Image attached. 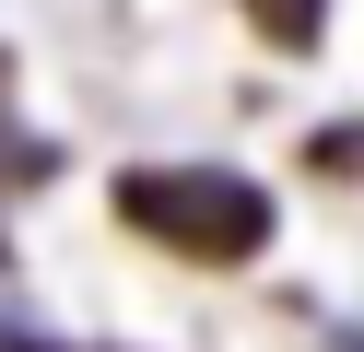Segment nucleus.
<instances>
[{
  "label": "nucleus",
  "instance_id": "nucleus-1",
  "mask_svg": "<svg viewBox=\"0 0 364 352\" xmlns=\"http://www.w3.org/2000/svg\"><path fill=\"white\" fill-rule=\"evenodd\" d=\"M118 223L176 247V258H200V270H247L270 247V188L223 176V164H129L118 176Z\"/></svg>",
  "mask_w": 364,
  "mask_h": 352
},
{
  "label": "nucleus",
  "instance_id": "nucleus-2",
  "mask_svg": "<svg viewBox=\"0 0 364 352\" xmlns=\"http://www.w3.org/2000/svg\"><path fill=\"white\" fill-rule=\"evenodd\" d=\"M247 23H259L270 47H317V23H329V0H247Z\"/></svg>",
  "mask_w": 364,
  "mask_h": 352
},
{
  "label": "nucleus",
  "instance_id": "nucleus-3",
  "mask_svg": "<svg viewBox=\"0 0 364 352\" xmlns=\"http://www.w3.org/2000/svg\"><path fill=\"white\" fill-rule=\"evenodd\" d=\"M306 164H317V176H364V117H341V129H317V141H306Z\"/></svg>",
  "mask_w": 364,
  "mask_h": 352
},
{
  "label": "nucleus",
  "instance_id": "nucleus-4",
  "mask_svg": "<svg viewBox=\"0 0 364 352\" xmlns=\"http://www.w3.org/2000/svg\"><path fill=\"white\" fill-rule=\"evenodd\" d=\"M341 352H364V329H341Z\"/></svg>",
  "mask_w": 364,
  "mask_h": 352
},
{
  "label": "nucleus",
  "instance_id": "nucleus-5",
  "mask_svg": "<svg viewBox=\"0 0 364 352\" xmlns=\"http://www.w3.org/2000/svg\"><path fill=\"white\" fill-rule=\"evenodd\" d=\"M0 82H12V47H0Z\"/></svg>",
  "mask_w": 364,
  "mask_h": 352
}]
</instances>
